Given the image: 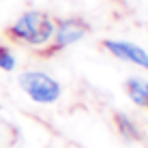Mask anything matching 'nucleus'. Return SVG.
Segmentation results:
<instances>
[{
  "instance_id": "nucleus-1",
  "label": "nucleus",
  "mask_w": 148,
  "mask_h": 148,
  "mask_svg": "<svg viewBox=\"0 0 148 148\" xmlns=\"http://www.w3.org/2000/svg\"><path fill=\"white\" fill-rule=\"evenodd\" d=\"M54 28H56V22L47 13L26 11L7 28V37H11L13 41H19V43H26L30 47L41 49L52 43Z\"/></svg>"
},
{
  "instance_id": "nucleus-2",
  "label": "nucleus",
  "mask_w": 148,
  "mask_h": 148,
  "mask_svg": "<svg viewBox=\"0 0 148 148\" xmlns=\"http://www.w3.org/2000/svg\"><path fill=\"white\" fill-rule=\"evenodd\" d=\"M17 84L34 103H41V105L56 103L62 95L60 82L54 79L45 71H22L17 77Z\"/></svg>"
},
{
  "instance_id": "nucleus-3",
  "label": "nucleus",
  "mask_w": 148,
  "mask_h": 148,
  "mask_svg": "<svg viewBox=\"0 0 148 148\" xmlns=\"http://www.w3.org/2000/svg\"><path fill=\"white\" fill-rule=\"evenodd\" d=\"M90 32V26L86 19L82 17H64L56 22L54 28V37H52V52H58V49H64L69 45L77 43Z\"/></svg>"
},
{
  "instance_id": "nucleus-4",
  "label": "nucleus",
  "mask_w": 148,
  "mask_h": 148,
  "mask_svg": "<svg viewBox=\"0 0 148 148\" xmlns=\"http://www.w3.org/2000/svg\"><path fill=\"white\" fill-rule=\"evenodd\" d=\"M103 47L118 60H127V62H133L137 67L148 71V52L140 45L131 43V41H120V39H105Z\"/></svg>"
},
{
  "instance_id": "nucleus-5",
  "label": "nucleus",
  "mask_w": 148,
  "mask_h": 148,
  "mask_svg": "<svg viewBox=\"0 0 148 148\" xmlns=\"http://www.w3.org/2000/svg\"><path fill=\"white\" fill-rule=\"evenodd\" d=\"M125 90L129 95V99L133 101L135 105L148 110V82L142 77H129L125 84Z\"/></svg>"
},
{
  "instance_id": "nucleus-6",
  "label": "nucleus",
  "mask_w": 148,
  "mask_h": 148,
  "mask_svg": "<svg viewBox=\"0 0 148 148\" xmlns=\"http://www.w3.org/2000/svg\"><path fill=\"white\" fill-rule=\"evenodd\" d=\"M114 125H116L118 133L125 137V140H129V142H140V140H144L142 129H140V127H137L127 114H120V112H118V114H114Z\"/></svg>"
},
{
  "instance_id": "nucleus-7",
  "label": "nucleus",
  "mask_w": 148,
  "mask_h": 148,
  "mask_svg": "<svg viewBox=\"0 0 148 148\" xmlns=\"http://www.w3.org/2000/svg\"><path fill=\"white\" fill-rule=\"evenodd\" d=\"M15 64H17V60H15L13 52L7 45H0V69L11 73V71H15Z\"/></svg>"
}]
</instances>
